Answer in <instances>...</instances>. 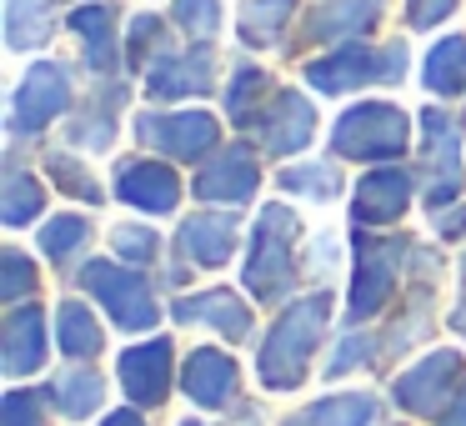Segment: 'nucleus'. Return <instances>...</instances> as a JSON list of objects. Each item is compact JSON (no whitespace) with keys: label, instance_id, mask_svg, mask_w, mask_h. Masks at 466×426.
<instances>
[{"label":"nucleus","instance_id":"obj_46","mask_svg":"<svg viewBox=\"0 0 466 426\" xmlns=\"http://www.w3.org/2000/svg\"><path fill=\"white\" fill-rule=\"evenodd\" d=\"M181 426H211V421H181Z\"/></svg>","mask_w":466,"mask_h":426},{"label":"nucleus","instance_id":"obj_31","mask_svg":"<svg viewBox=\"0 0 466 426\" xmlns=\"http://www.w3.org/2000/svg\"><path fill=\"white\" fill-rule=\"evenodd\" d=\"M41 206H46L41 181H35L31 171H21V166H11V171H5V186H0V216H5V226L35 221V211H41Z\"/></svg>","mask_w":466,"mask_h":426},{"label":"nucleus","instance_id":"obj_18","mask_svg":"<svg viewBox=\"0 0 466 426\" xmlns=\"http://www.w3.org/2000/svg\"><path fill=\"white\" fill-rule=\"evenodd\" d=\"M176 251L191 266H206V271L226 266L236 251V216L231 211H201V216H191V221H181Z\"/></svg>","mask_w":466,"mask_h":426},{"label":"nucleus","instance_id":"obj_8","mask_svg":"<svg viewBox=\"0 0 466 426\" xmlns=\"http://www.w3.org/2000/svg\"><path fill=\"white\" fill-rule=\"evenodd\" d=\"M451 391H461V356L456 351H431L411 366V371L396 376L391 396L401 411L411 416H441L446 406L456 401Z\"/></svg>","mask_w":466,"mask_h":426},{"label":"nucleus","instance_id":"obj_33","mask_svg":"<svg viewBox=\"0 0 466 426\" xmlns=\"http://www.w3.org/2000/svg\"><path fill=\"white\" fill-rule=\"evenodd\" d=\"M281 186L296 196H311V201H331L341 191V171L336 166H291V171H281Z\"/></svg>","mask_w":466,"mask_h":426},{"label":"nucleus","instance_id":"obj_16","mask_svg":"<svg viewBox=\"0 0 466 426\" xmlns=\"http://www.w3.org/2000/svg\"><path fill=\"white\" fill-rule=\"evenodd\" d=\"M406 201H411V171H401V166H381V171L361 176L356 201H351V216H356V226H391V221H401Z\"/></svg>","mask_w":466,"mask_h":426},{"label":"nucleus","instance_id":"obj_22","mask_svg":"<svg viewBox=\"0 0 466 426\" xmlns=\"http://www.w3.org/2000/svg\"><path fill=\"white\" fill-rule=\"evenodd\" d=\"M121 101H126V86H101V91L81 106V116L71 121V146L106 151V146L116 141V106Z\"/></svg>","mask_w":466,"mask_h":426},{"label":"nucleus","instance_id":"obj_24","mask_svg":"<svg viewBox=\"0 0 466 426\" xmlns=\"http://www.w3.org/2000/svg\"><path fill=\"white\" fill-rule=\"evenodd\" d=\"M71 31L81 36L86 46V66L91 71H111L116 66V11L111 5H81V11L71 15Z\"/></svg>","mask_w":466,"mask_h":426},{"label":"nucleus","instance_id":"obj_37","mask_svg":"<svg viewBox=\"0 0 466 426\" xmlns=\"http://www.w3.org/2000/svg\"><path fill=\"white\" fill-rule=\"evenodd\" d=\"M166 46V25L161 15H136L131 21V41H126V61L131 66H146L156 51Z\"/></svg>","mask_w":466,"mask_h":426},{"label":"nucleus","instance_id":"obj_23","mask_svg":"<svg viewBox=\"0 0 466 426\" xmlns=\"http://www.w3.org/2000/svg\"><path fill=\"white\" fill-rule=\"evenodd\" d=\"M271 96H276V81L261 66H236L231 91H226V116H231L241 131H256V121H261V111L271 106Z\"/></svg>","mask_w":466,"mask_h":426},{"label":"nucleus","instance_id":"obj_13","mask_svg":"<svg viewBox=\"0 0 466 426\" xmlns=\"http://www.w3.org/2000/svg\"><path fill=\"white\" fill-rule=\"evenodd\" d=\"M121 391L131 396L136 406H161L166 391H171V341H141L131 351H121Z\"/></svg>","mask_w":466,"mask_h":426},{"label":"nucleus","instance_id":"obj_44","mask_svg":"<svg viewBox=\"0 0 466 426\" xmlns=\"http://www.w3.org/2000/svg\"><path fill=\"white\" fill-rule=\"evenodd\" d=\"M451 326L466 336V256H461V301H456V311H451Z\"/></svg>","mask_w":466,"mask_h":426},{"label":"nucleus","instance_id":"obj_27","mask_svg":"<svg viewBox=\"0 0 466 426\" xmlns=\"http://www.w3.org/2000/svg\"><path fill=\"white\" fill-rule=\"evenodd\" d=\"M426 91L436 96H461L466 91V41L461 36H446L426 51V71H421Z\"/></svg>","mask_w":466,"mask_h":426},{"label":"nucleus","instance_id":"obj_35","mask_svg":"<svg viewBox=\"0 0 466 426\" xmlns=\"http://www.w3.org/2000/svg\"><path fill=\"white\" fill-rule=\"evenodd\" d=\"M171 21L181 25L186 36H196V41H211V36L221 31V0H176Z\"/></svg>","mask_w":466,"mask_h":426},{"label":"nucleus","instance_id":"obj_4","mask_svg":"<svg viewBox=\"0 0 466 426\" xmlns=\"http://www.w3.org/2000/svg\"><path fill=\"white\" fill-rule=\"evenodd\" d=\"M406 76V46H386V51H371V46L351 41L341 51L321 56V61L306 66V81L321 96H341L356 91V86H391Z\"/></svg>","mask_w":466,"mask_h":426},{"label":"nucleus","instance_id":"obj_12","mask_svg":"<svg viewBox=\"0 0 466 426\" xmlns=\"http://www.w3.org/2000/svg\"><path fill=\"white\" fill-rule=\"evenodd\" d=\"M311 131H316L311 101H306L301 91H286V86L271 96V106H266L261 121H256V136H261V146L271 156H296L311 141Z\"/></svg>","mask_w":466,"mask_h":426},{"label":"nucleus","instance_id":"obj_21","mask_svg":"<svg viewBox=\"0 0 466 426\" xmlns=\"http://www.w3.org/2000/svg\"><path fill=\"white\" fill-rule=\"evenodd\" d=\"M386 0H331L311 15L306 25V41H351V36H366L376 21H381Z\"/></svg>","mask_w":466,"mask_h":426},{"label":"nucleus","instance_id":"obj_45","mask_svg":"<svg viewBox=\"0 0 466 426\" xmlns=\"http://www.w3.org/2000/svg\"><path fill=\"white\" fill-rule=\"evenodd\" d=\"M106 426H146L136 411H116V416H106Z\"/></svg>","mask_w":466,"mask_h":426},{"label":"nucleus","instance_id":"obj_1","mask_svg":"<svg viewBox=\"0 0 466 426\" xmlns=\"http://www.w3.org/2000/svg\"><path fill=\"white\" fill-rule=\"evenodd\" d=\"M326 316H331V291H311L276 316L271 336L261 341V366H256L266 391H296L306 381V366H311V351L321 346Z\"/></svg>","mask_w":466,"mask_h":426},{"label":"nucleus","instance_id":"obj_36","mask_svg":"<svg viewBox=\"0 0 466 426\" xmlns=\"http://www.w3.org/2000/svg\"><path fill=\"white\" fill-rule=\"evenodd\" d=\"M25 291H35V266L25 251H0V296L21 301Z\"/></svg>","mask_w":466,"mask_h":426},{"label":"nucleus","instance_id":"obj_39","mask_svg":"<svg viewBox=\"0 0 466 426\" xmlns=\"http://www.w3.org/2000/svg\"><path fill=\"white\" fill-rule=\"evenodd\" d=\"M46 421V396L41 391H11L0 401V426H41Z\"/></svg>","mask_w":466,"mask_h":426},{"label":"nucleus","instance_id":"obj_11","mask_svg":"<svg viewBox=\"0 0 466 426\" xmlns=\"http://www.w3.org/2000/svg\"><path fill=\"white\" fill-rule=\"evenodd\" d=\"M256 186H261L256 156L246 151V146H226V151H216L211 161L196 171V186H191V191L201 196V201L241 206V201H251V196H256Z\"/></svg>","mask_w":466,"mask_h":426},{"label":"nucleus","instance_id":"obj_3","mask_svg":"<svg viewBox=\"0 0 466 426\" xmlns=\"http://www.w3.org/2000/svg\"><path fill=\"white\" fill-rule=\"evenodd\" d=\"M406 136H411V121H406L401 106L391 101H361L336 121L331 131V151L351 156V161H391V156L406 151Z\"/></svg>","mask_w":466,"mask_h":426},{"label":"nucleus","instance_id":"obj_6","mask_svg":"<svg viewBox=\"0 0 466 426\" xmlns=\"http://www.w3.org/2000/svg\"><path fill=\"white\" fill-rule=\"evenodd\" d=\"M81 286L121 321V331H151L156 326V296L136 271H126L121 261H86L81 266Z\"/></svg>","mask_w":466,"mask_h":426},{"label":"nucleus","instance_id":"obj_19","mask_svg":"<svg viewBox=\"0 0 466 426\" xmlns=\"http://www.w3.org/2000/svg\"><path fill=\"white\" fill-rule=\"evenodd\" d=\"M0 361L5 376H31L46 361V311L41 306H15L0 326Z\"/></svg>","mask_w":466,"mask_h":426},{"label":"nucleus","instance_id":"obj_42","mask_svg":"<svg viewBox=\"0 0 466 426\" xmlns=\"http://www.w3.org/2000/svg\"><path fill=\"white\" fill-rule=\"evenodd\" d=\"M431 226L441 236H461L466 231V206H441V211H431Z\"/></svg>","mask_w":466,"mask_h":426},{"label":"nucleus","instance_id":"obj_9","mask_svg":"<svg viewBox=\"0 0 466 426\" xmlns=\"http://www.w3.org/2000/svg\"><path fill=\"white\" fill-rule=\"evenodd\" d=\"M71 106V71L61 61H41L25 71L21 91L11 101V131L15 136H35Z\"/></svg>","mask_w":466,"mask_h":426},{"label":"nucleus","instance_id":"obj_30","mask_svg":"<svg viewBox=\"0 0 466 426\" xmlns=\"http://www.w3.org/2000/svg\"><path fill=\"white\" fill-rule=\"evenodd\" d=\"M51 41V15L41 0H5V46L11 51H35Z\"/></svg>","mask_w":466,"mask_h":426},{"label":"nucleus","instance_id":"obj_14","mask_svg":"<svg viewBox=\"0 0 466 426\" xmlns=\"http://www.w3.org/2000/svg\"><path fill=\"white\" fill-rule=\"evenodd\" d=\"M211 76H216V56L206 46H191L181 56H161L146 76V91L156 101H181V96H206L211 91Z\"/></svg>","mask_w":466,"mask_h":426},{"label":"nucleus","instance_id":"obj_15","mask_svg":"<svg viewBox=\"0 0 466 426\" xmlns=\"http://www.w3.org/2000/svg\"><path fill=\"white\" fill-rule=\"evenodd\" d=\"M116 196L136 211H176L181 201V181H176L171 166L161 161H121L116 166Z\"/></svg>","mask_w":466,"mask_h":426},{"label":"nucleus","instance_id":"obj_20","mask_svg":"<svg viewBox=\"0 0 466 426\" xmlns=\"http://www.w3.org/2000/svg\"><path fill=\"white\" fill-rule=\"evenodd\" d=\"M181 386L196 406H226L236 391V361L226 351H216V346H201V351L186 356Z\"/></svg>","mask_w":466,"mask_h":426},{"label":"nucleus","instance_id":"obj_28","mask_svg":"<svg viewBox=\"0 0 466 426\" xmlns=\"http://www.w3.org/2000/svg\"><path fill=\"white\" fill-rule=\"evenodd\" d=\"M51 401L61 416H71V421H86L91 411H101L106 401V381L96 371H61L51 381Z\"/></svg>","mask_w":466,"mask_h":426},{"label":"nucleus","instance_id":"obj_34","mask_svg":"<svg viewBox=\"0 0 466 426\" xmlns=\"http://www.w3.org/2000/svg\"><path fill=\"white\" fill-rule=\"evenodd\" d=\"M86 236H91V226H86L81 216H56V221L41 226V251L51 256V261H71V251H81Z\"/></svg>","mask_w":466,"mask_h":426},{"label":"nucleus","instance_id":"obj_32","mask_svg":"<svg viewBox=\"0 0 466 426\" xmlns=\"http://www.w3.org/2000/svg\"><path fill=\"white\" fill-rule=\"evenodd\" d=\"M46 171H51V181L61 186L66 196H76V201H86V206H101V186H96V176L86 171L76 156L51 151V156H46Z\"/></svg>","mask_w":466,"mask_h":426},{"label":"nucleus","instance_id":"obj_17","mask_svg":"<svg viewBox=\"0 0 466 426\" xmlns=\"http://www.w3.org/2000/svg\"><path fill=\"white\" fill-rule=\"evenodd\" d=\"M171 316L186 326H211L226 341H246V336H251V306L236 291H226V286L201 291V296H181V301L171 306Z\"/></svg>","mask_w":466,"mask_h":426},{"label":"nucleus","instance_id":"obj_25","mask_svg":"<svg viewBox=\"0 0 466 426\" xmlns=\"http://www.w3.org/2000/svg\"><path fill=\"white\" fill-rule=\"evenodd\" d=\"M376 421V401L361 391H346V396H326V401H311L306 411L286 416L281 426H371Z\"/></svg>","mask_w":466,"mask_h":426},{"label":"nucleus","instance_id":"obj_43","mask_svg":"<svg viewBox=\"0 0 466 426\" xmlns=\"http://www.w3.org/2000/svg\"><path fill=\"white\" fill-rule=\"evenodd\" d=\"M441 426H466V381H461V391H456V401L441 411Z\"/></svg>","mask_w":466,"mask_h":426},{"label":"nucleus","instance_id":"obj_26","mask_svg":"<svg viewBox=\"0 0 466 426\" xmlns=\"http://www.w3.org/2000/svg\"><path fill=\"white\" fill-rule=\"evenodd\" d=\"M291 15H296V0H246L236 31H241V41L251 46V51H271V46L281 41Z\"/></svg>","mask_w":466,"mask_h":426},{"label":"nucleus","instance_id":"obj_41","mask_svg":"<svg viewBox=\"0 0 466 426\" xmlns=\"http://www.w3.org/2000/svg\"><path fill=\"white\" fill-rule=\"evenodd\" d=\"M451 11H456V0H406V21H411V31H431V25H441Z\"/></svg>","mask_w":466,"mask_h":426},{"label":"nucleus","instance_id":"obj_10","mask_svg":"<svg viewBox=\"0 0 466 426\" xmlns=\"http://www.w3.org/2000/svg\"><path fill=\"white\" fill-rule=\"evenodd\" d=\"M136 136L146 146H156V151L176 156V161H201V156L216 151L221 126L206 111H166V116L146 111V116H136Z\"/></svg>","mask_w":466,"mask_h":426},{"label":"nucleus","instance_id":"obj_40","mask_svg":"<svg viewBox=\"0 0 466 426\" xmlns=\"http://www.w3.org/2000/svg\"><path fill=\"white\" fill-rule=\"evenodd\" d=\"M371 351H376V346H371V336H366V331H351L341 346H336V356H331V361H326V376H346L356 361H371Z\"/></svg>","mask_w":466,"mask_h":426},{"label":"nucleus","instance_id":"obj_38","mask_svg":"<svg viewBox=\"0 0 466 426\" xmlns=\"http://www.w3.org/2000/svg\"><path fill=\"white\" fill-rule=\"evenodd\" d=\"M111 241H116V251H121V261H131V266L156 261V251H161V241H156L151 226H116Z\"/></svg>","mask_w":466,"mask_h":426},{"label":"nucleus","instance_id":"obj_2","mask_svg":"<svg viewBox=\"0 0 466 426\" xmlns=\"http://www.w3.org/2000/svg\"><path fill=\"white\" fill-rule=\"evenodd\" d=\"M296 236H301V221L286 206H266L256 216L251 251H246L241 266V281L256 301H281L296 286Z\"/></svg>","mask_w":466,"mask_h":426},{"label":"nucleus","instance_id":"obj_7","mask_svg":"<svg viewBox=\"0 0 466 426\" xmlns=\"http://www.w3.org/2000/svg\"><path fill=\"white\" fill-rule=\"evenodd\" d=\"M421 171H426V206L441 211L461 196V131L451 126V116L426 106L421 111Z\"/></svg>","mask_w":466,"mask_h":426},{"label":"nucleus","instance_id":"obj_5","mask_svg":"<svg viewBox=\"0 0 466 426\" xmlns=\"http://www.w3.org/2000/svg\"><path fill=\"white\" fill-rule=\"evenodd\" d=\"M406 251H416L411 241H381V236H366L356 226V281H351V301L346 316L351 321H371L396 291V271H401Z\"/></svg>","mask_w":466,"mask_h":426},{"label":"nucleus","instance_id":"obj_29","mask_svg":"<svg viewBox=\"0 0 466 426\" xmlns=\"http://www.w3.org/2000/svg\"><path fill=\"white\" fill-rule=\"evenodd\" d=\"M56 326H61V351L71 356V361H91V356H101L106 336H101L96 316L86 311L81 301H61V311H56Z\"/></svg>","mask_w":466,"mask_h":426}]
</instances>
